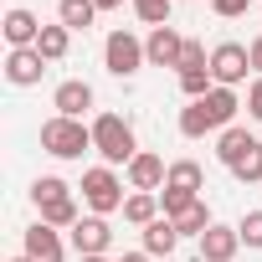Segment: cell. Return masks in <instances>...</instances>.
<instances>
[{
  "mask_svg": "<svg viewBox=\"0 0 262 262\" xmlns=\"http://www.w3.org/2000/svg\"><path fill=\"white\" fill-rule=\"evenodd\" d=\"M231 175H236L242 185H257V180H262V139H257V144H252V149L231 165Z\"/></svg>",
  "mask_w": 262,
  "mask_h": 262,
  "instance_id": "24",
  "label": "cell"
},
{
  "mask_svg": "<svg viewBox=\"0 0 262 262\" xmlns=\"http://www.w3.org/2000/svg\"><path fill=\"white\" fill-rule=\"evenodd\" d=\"M247 57H252V72L262 77V36H252V47H247Z\"/></svg>",
  "mask_w": 262,
  "mask_h": 262,
  "instance_id": "31",
  "label": "cell"
},
{
  "mask_svg": "<svg viewBox=\"0 0 262 262\" xmlns=\"http://www.w3.org/2000/svg\"><path fill=\"white\" fill-rule=\"evenodd\" d=\"M57 21L67 31H88L98 21V6H93V0H57Z\"/></svg>",
  "mask_w": 262,
  "mask_h": 262,
  "instance_id": "18",
  "label": "cell"
},
{
  "mask_svg": "<svg viewBox=\"0 0 262 262\" xmlns=\"http://www.w3.org/2000/svg\"><path fill=\"white\" fill-rule=\"evenodd\" d=\"M216 221H211V211H206V201H195V206H185L180 216H175V231L180 236H206Z\"/></svg>",
  "mask_w": 262,
  "mask_h": 262,
  "instance_id": "21",
  "label": "cell"
},
{
  "mask_svg": "<svg viewBox=\"0 0 262 262\" xmlns=\"http://www.w3.org/2000/svg\"><path fill=\"white\" fill-rule=\"evenodd\" d=\"M252 144H257V134H247V128H236V123H231V128H221V139H216V160L231 170V165H236Z\"/></svg>",
  "mask_w": 262,
  "mask_h": 262,
  "instance_id": "16",
  "label": "cell"
},
{
  "mask_svg": "<svg viewBox=\"0 0 262 262\" xmlns=\"http://www.w3.org/2000/svg\"><path fill=\"white\" fill-rule=\"evenodd\" d=\"M236 108H242L236 88H211L206 98H195V103L180 108V134L185 139H206V134H216V128H231Z\"/></svg>",
  "mask_w": 262,
  "mask_h": 262,
  "instance_id": "1",
  "label": "cell"
},
{
  "mask_svg": "<svg viewBox=\"0 0 262 262\" xmlns=\"http://www.w3.org/2000/svg\"><path fill=\"white\" fill-rule=\"evenodd\" d=\"M123 221H128V226H149V221H160V195L134 190V195L123 201Z\"/></svg>",
  "mask_w": 262,
  "mask_h": 262,
  "instance_id": "19",
  "label": "cell"
},
{
  "mask_svg": "<svg viewBox=\"0 0 262 262\" xmlns=\"http://www.w3.org/2000/svg\"><path fill=\"white\" fill-rule=\"evenodd\" d=\"M247 113L262 123V77H252V88H247Z\"/></svg>",
  "mask_w": 262,
  "mask_h": 262,
  "instance_id": "30",
  "label": "cell"
},
{
  "mask_svg": "<svg viewBox=\"0 0 262 262\" xmlns=\"http://www.w3.org/2000/svg\"><path fill=\"white\" fill-rule=\"evenodd\" d=\"M67 242H72L77 257H103V252L113 247V226H108L103 216H82V221L67 231Z\"/></svg>",
  "mask_w": 262,
  "mask_h": 262,
  "instance_id": "7",
  "label": "cell"
},
{
  "mask_svg": "<svg viewBox=\"0 0 262 262\" xmlns=\"http://www.w3.org/2000/svg\"><path fill=\"white\" fill-rule=\"evenodd\" d=\"M41 72H47V57H41L36 47H21V52L6 57V82H11V88H36Z\"/></svg>",
  "mask_w": 262,
  "mask_h": 262,
  "instance_id": "10",
  "label": "cell"
},
{
  "mask_svg": "<svg viewBox=\"0 0 262 262\" xmlns=\"http://www.w3.org/2000/svg\"><path fill=\"white\" fill-rule=\"evenodd\" d=\"M211 88H216V77H211V67H206V72H180V93H185L190 103H195V98H206Z\"/></svg>",
  "mask_w": 262,
  "mask_h": 262,
  "instance_id": "27",
  "label": "cell"
},
{
  "mask_svg": "<svg viewBox=\"0 0 262 262\" xmlns=\"http://www.w3.org/2000/svg\"><path fill=\"white\" fill-rule=\"evenodd\" d=\"M93 149L103 155V165H128L139 155V139H134V123L123 113H98L93 118Z\"/></svg>",
  "mask_w": 262,
  "mask_h": 262,
  "instance_id": "2",
  "label": "cell"
},
{
  "mask_svg": "<svg viewBox=\"0 0 262 262\" xmlns=\"http://www.w3.org/2000/svg\"><path fill=\"white\" fill-rule=\"evenodd\" d=\"M180 52H185V36H180L175 26H155V31L144 36L149 67H175V72H180Z\"/></svg>",
  "mask_w": 262,
  "mask_h": 262,
  "instance_id": "9",
  "label": "cell"
},
{
  "mask_svg": "<svg viewBox=\"0 0 262 262\" xmlns=\"http://www.w3.org/2000/svg\"><path fill=\"white\" fill-rule=\"evenodd\" d=\"M62 195H72V185H67V180H57V175H41V180L31 185V201H36V206H47V201H62Z\"/></svg>",
  "mask_w": 262,
  "mask_h": 262,
  "instance_id": "25",
  "label": "cell"
},
{
  "mask_svg": "<svg viewBox=\"0 0 262 262\" xmlns=\"http://www.w3.org/2000/svg\"><path fill=\"white\" fill-rule=\"evenodd\" d=\"M175 247H180V231H175L170 216H160V221L144 226V252H149V257H170Z\"/></svg>",
  "mask_w": 262,
  "mask_h": 262,
  "instance_id": "15",
  "label": "cell"
},
{
  "mask_svg": "<svg viewBox=\"0 0 262 262\" xmlns=\"http://www.w3.org/2000/svg\"><path fill=\"white\" fill-rule=\"evenodd\" d=\"M52 108H57L62 118H82V113L93 108V88H88L82 77H67V82H57V93H52Z\"/></svg>",
  "mask_w": 262,
  "mask_h": 262,
  "instance_id": "12",
  "label": "cell"
},
{
  "mask_svg": "<svg viewBox=\"0 0 262 262\" xmlns=\"http://www.w3.org/2000/svg\"><path fill=\"white\" fill-rule=\"evenodd\" d=\"M185 6H201V0H185Z\"/></svg>",
  "mask_w": 262,
  "mask_h": 262,
  "instance_id": "36",
  "label": "cell"
},
{
  "mask_svg": "<svg viewBox=\"0 0 262 262\" xmlns=\"http://www.w3.org/2000/svg\"><path fill=\"white\" fill-rule=\"evenodd\" d=\"M93 6H98V11H118V6H123V0H93Z\"/></svg>",
  "mask_w": 262,
  "mask_h": 262,
  "instance_id": "33",
  "label": "cell"
},
{
  "mask_svg": "<svg viewBox=\"0 0 262 262\" xmlns=\"http://www.w3.org/2000/svg\"><path fill=\"white\" fill-rule=\"evenodd\" d=\"M11 262H31V257H11Z\"/></svg>",
  "mask_w": 262,
  "mask_h": 262,
  "instance_id": "35",
  "label": "cell"
},
{
  "mask_svg": "<svg viewBox=\"0 0 262 262\" xmlns=\"http://www.w3.org/2000/svg\"><path fill=\"white\" fill-rule=\"evenodd\" d=\"M123 175H128V190H149V195H155V190H160V185L170 180V165H165L160 155H149V149H139L134 160L123 165Z\"/></svg>",
  "mask_w": 262,
  "mask_h": 262,
  "instance_id": "8",
  "label": "cell"
},
{
  "mask_svg": "<svg viewBox=\"0 0 262 262\" xmlns=\"http://www.w3.org/2000/svg\"><path fill=\"white\" fill-rule=\"evenodd\" d=\"M134 6V16L155 31V26H170V11H175V0H128Z\"/></svg>",
  "mask_w": 262,
  "mask_h": 262,
  "instance_id": "23",
  "label": "cell"
},
{
  "mask_svg": "<svg viewBox=\"0 0 262 262\" xmlns=\"http://www.w3.org/2000/svg\"><path fill=\"white\" fill-rule=\"evenodd\" d=\"M82 201H88V211L93 216H113V211H123V180L113 175V165H98V170H88L82 175Z\"/></svg>",
  "mask_w": 262,
  "mask_h": 262,
  "instance_id": "4",
  "label": "cell"
},
{
  "mask_svg": "<svg viewBox=\"0 0 262 262\" xmlns=\"http://www.w3.org/2000/svg\"><path fill=\"white\" fill-rule=\"evenodd\" d=\"M67 47H72V31L57 21V26H41V41H36V52L47 57V62H62L67 57Z\"/></svg>",
  "mask_w": 262,
  "mask_h": 262,
  "instance_id": "20",
  "label": "cell"
},
{
  "mask_svg": "<svg viewBox=\"0 0 262 262\" xmlns=\"http://www.w3.org/2000/svg\"><path fill=\"white\" fill-rule=\"evenodd\" d=\"M236 247H242V231L216 221V226L201 236V262H231V257H236Z\"/></svg>",
  "mask_w": 262,
  "mask_h": 262,
  "instance_id": "14",
  "label": "cell"
},
{
  "mask_svg": "<svg viewBox=\"0 0 262 262\" xmlns=\"http://www.w3.org/2000/svg\"><path fill=\"white\" fill-rule=\"evenodd\" d=\"M144 62H149V57H144V41H139L134 31H108V41H103V67H108L113 77H134Z\"/></svg>",
  "mask_w": 262,
  "mask_h": 262,
  "instance_id": "5",
  "label": "cell"
},
{
  "mask_svg": "<svg viewBox=\"0 0 262 262\" xmlns=\"http://www.w3.org/2000/svg\"><path fill=\"white\" fill-rule=\"evenodd\" d=\"M41 149L52 155V160H82L88 149H93V128L82 123V118H47L41 123Z\"/></svg>",
  "mask_w": 262,
  "mask_h": 262,
  "instance_id": "3",
  "label": "cell"
},
{
  "mask_svg": "<svg viewBox=\"0 0 262 262\" xmlns=\"http://www.w3.org/2000/svg\"><path fill=\"white\" fill-rule=\"evenodd\" d=\"M21 257H31V262H62V257H67L62 231H57V226H47V221L26 226V252H21Z\"/></svg>",
  "mask_w": 262,
  "mask_h": 262,
  "instance_id": "11",
  "label": "cell"
},
{
  "mask_svg": "<svg viewBox=\"0 0 262 262\" xmlns=\"http://www.w3.org/2000/svg\"><path fill=\"white\" fill-rule=\"evenodd\" d=\"M247 6H252V0H211V11H216L221 21H236V16H247Z\"/></svg>",
  "mask_w": 262,
  "mask_h": 262,
  "instance_id": "29",
  "label": "cell"
},
{
  "mask_svg": "<svg viewBox=\"0 0 262 262\" xmlns=\"http://www.w3.org/2000/svg\"><path fill=\"white\" fill-rule=\"evenodd\" d=\"M201 185H206V170H201L195 160H175V165H170V180H165V190H180V195H201Z\"/></svg>",
  "mask_w": 262,
  "mask_h": 262,
  "instance_id": "17",
  "label": "cell"
},
{
  "mask_svg": "<svg viewBox=\"0 0 262 262\" xmlns=\"http://www.w3.org/2000/svg\"><path fill=\"white\" fill-rule=\"evenodd\" d=\"M206 67H211V57H206V41L185 36V52H180V72H206Z\"/></svg>",
  "mask_w": 262,
  "mask_h": 262,
  "instance_id": "26",
  "label": "cell"
},
{
  "mask_svg": "<svg viewBox=\"0 0 262 262\" xmlns=\"http://www.w3.org/2000/svg\"><path fill=\"white\" fill-rule=\"evenodd\" d=\"M0 31H6L11 52H21V47H36V41H41V21H36L31 11H21V6H11V11H6V26H0Z\"/></svg>",
  "mask_w": 262,
  "mask_h": 262,
  "instance_id": "13",
  "label": "cell"
},
{
  "mask_svg": "<svg viewBox=\"0 0 262 262\" xmlns=\"http://www.w3.org/2000/svg\"><path fill=\"white\" fill-rule=\"evenodd\" d=\"M36 211H41V221H47V226H67V231H72V226L82 221V216H77V201H72V195H62V201H47V206H36Z\"/></svg>",
  "mask_w": 262,
  "mask_h": 262,
  "instance_id": "22",
  "label": "cell"
},
{
  "mask_svg": "<svg viewBox=\"0 0 262 262\" xmlns=\"http://www.w3.org/2000/svg\"><path fill=\"white\" fill-rule=\"evenodd\" d=\"M77 262H108V257H77Z\"/></svg>",
  "mask_w": 262,
  "mask_h": 262,
  "instance_id": "34",
  "label": "cell"
},
{
  "mask_svg": "<svg viewBox=\"0 0 262 262\" xmlns=\"http://www.w3.org/2000/svg\"><path fill=\"white\" fill-rule=\"evenodd\" d=\"M236 231H242L247 247H262V211H247V216L236 221Z\"/></svg>",
  "mask_w": 262,
  "mask_h": 262,
  "instance_id": "28",
  "label": "cell"
},
{
  "mask_svg": "<svg viewBox=\"0 0 262 262\" xmlns=\"http://www.w3.org/2000/svg\"><path fill=\"white\" fill-rule=\"evenodd\" d=\"M247 67H252V57H247L242 41H216V47H211V77H216V88L247 82Z\"/></svg>",
  "mask_w": 262,
  "mask_h": 262,
  "instance_id": "6",
  "label": "cell"
},
{
  "mask_svg": "<svg viewBox=\"0 0 262 262\" xmlns=\"http://www.w3.org/2000/svg\"><path fill=\"white\" fill-rule=\"evenodd\" d=\"M118 262H155V257H149V252H123Z\"/></svg>",
  "mask_w": 262,
  "mask_h": 262,
  "instance_id": "32",
  "label": "cell"
}]
</instances>
